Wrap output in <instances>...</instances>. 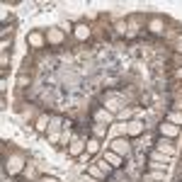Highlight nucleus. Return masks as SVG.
Returning a JSON list of instances; mask_svg holds the SVG:
<instances>
[{
	"label": "nucleus",
	"mask_w": 182,
	"mask_h": 182,
	"mask_svg": "<svg viewBox=\"0 0 182 182\" xmlns=\"http://www.w3.org/2000/svg\"><path fill=\"white\" fill-rule=\"evenodd\" d=\"M141 131V124L138 121H131V126H129V134H138Z\"/></svg>",
	"instance_id": "nucleus-1"
},
{
	"label": "nucleus",
	"mask_w": 182,
	"mask_h": 182,
	"mask_svg": "<svg viewBox=\"0 0 182 182\" xmlns=\"http://www.w3.org/2000/svg\"><path fill=\"white\" fill-rule=\"evenodd\" d=\"M78 36H80V39H85V36H88V27H83V25H80V27H78Z\"/></svg>",
	"instance_id": "nucleus-2"
},
{
	"label": "nucleus",
	"mask_w": 182,
	"mask_h": 182,
	"mask_svg": "<svg viewBox=\"0 0 182 182\" xmlns=\"http://www.w3.org/2000/svg\"><path fill=\"white\" fill-rule=\"evenodd\" d=\"M88 151H90V153L97 151V141H90V143H88Z\"/></svg>",
	"instance_id": "nucleus-3"
},
{
	"label": "nucleus",
	"mask_w": 182,
	"mask_h": 182,
	"mask_svg": "<svg viewBox=\"0 0 182 182\" xmlns=\"http://www.w3.org/2000/svg\"><path fill=\"white\" fill-rule=\"evenodd\" d=\"M114 148H117V151H126V146H124V141H117V143H114Z\"/></svg>",
	"instance_id": "nucleus-4"
},
{
	"label": "nucleus",
	"mask_w": 182,
	"mask_h": 182,
	"mask_svg": "<svg viewBox=\"0 0 182 182\" xmlns=\"http://www.w3.org/2000/svg\"><path fill=\"white\" fill-rule=\"evenodd\" d=\"M41 182H56V180H54V177H46V180H41Z\"/></svg>",
	"instance_id": "nucleus-5"
},
{
	"label": "nucleus",
	"mask_w": 182,
	"mask_h": 182,
	"mask_svg": "<svg viewBox=\"0 0 182 182\" xmlns=\"http://www.w3.org/2000/svg\"><path fill=\"white\" fill-rule=\"evenodd\" d=\"M80 182H95V180H90V177H83V180H80Z\"/></svg>",
	"instance_id": "nucleus-6"
},
{
	"label": "nucleus",
	"mask_w": 182,
	"mask_h": 182,
	"mask_svg": "<svg viewBox=\"0 0 182 182\" xmlns=\"http://www.w3.org/2000/svg\"><path fill=\"white\" fill-rule=\"evenodd\" d=\"M180 51H182V44H180Z\"/></svg>",
	"instance_id": "nucleus-7"
}]
</instances>
